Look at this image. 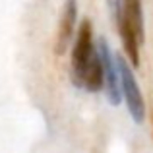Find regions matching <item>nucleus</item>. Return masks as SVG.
Returning <instances> with one entry per match:
<instances>
[{
    "mask_svg": "<svg viewBox=\"0 0 153 153\" xmlns=\"http://www.w3.org/2000/svg\"><path fill=\"white\" fill-rule=\"evenodd\" d=\"M95 54H97V49H95V43H93L91 23L89 19H83L78 29V35H76L74 49H72V82L76 85L82 87L83 74H85L87 66H89V62L93 60Z\"/></svg>",
    "mask_w": 153,
    "mask_h": 153,
    "instance_id": "obj_1",
    "label": "nucleus"
},
{
    "mask_svg": "<svg viewBox=\"0 0 153 153\" xmlns=\"http://www.w3.org/2000/svg\"><path fill=\"white\" fill-rule=\"evenodd\" d=\"M116 66H118V76H120V89H122V95L126 99L128 111H130L132 118L136 122H143V118H146V103H143V95H142V89H140L138 79H136L134 72H132L130 64L126 62L124 56L116 58Z\"/></svg>",
    "mask_w": 153,
    "mask_h": 153,
    "instance_id": "obj_2",
    "label": "nucleus"
},
{
    "mask_svg": "<svg viewBox=\"0 0 153 153\" xmlns=\"http://www.w3.org/2000/svg\"><path fill=\"white\" fill-rule=\"evenodd\" d=\"M97 52L99 58H101V68H103V89L107 93L108 101L112 105L120 103V76H118V66H116V60L112 58V52L108 49L107 41L101 39L97 45Z\"/></svg>",
    "mask_w": 153,
    "mask_h": 153,
    "instance_id": "obj_3",
    "label": "nucleus"
},
{
    "mask_svg": "<svg viewBox=\"0 0 153 153\" xmlns=\"http://www.w3.org/2000/svg\"><path fill=\"white\" fill-rule=\"evenodd\" d=\"M76 18H78V0H66L62 10V18L58 23V33H56V52L62 54L68 49L72 37H74Z\"/></svg>",
    "mask_w": 153,
    "mask_h": 153,
    "instance_id": "obj_4",
    "label": "nucleus"
},
{
    "mask_svg": "<svg viewBox=\"0 0 153 153\" xmlns=\"http://www.w3.org/2000/svg\"><path fill=\"white\" fill-rule=\"evenodd\" d=\"M108 8H111V14L114 18V22L118 19V16L122 14V0H107Z\"/></svg>",
    "mask_w": 153,
    "mask_h": 153,
    "instance_id": "obj_5",
    "label": "nucleus"
}]
</instances>
